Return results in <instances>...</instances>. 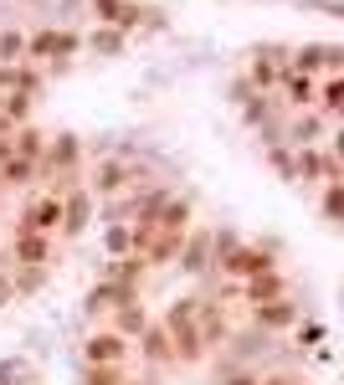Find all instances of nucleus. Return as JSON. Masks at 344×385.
Listing matches in <instances>:
<instances>
[{
	"label": "nucleus",
	"instance_id": "obj_1",
	"mask_svg": "<svg viewBox=\"0 0 344 385\" xmlns=\"http://www.w3.org/2000/svg\"><path fill=\"white\" fill-rule=\"evenodd\" d=\"M118 354H124V350H118L113 334H108V339H92V360H118Z\"/></svg>",
	"mask_w": 344,
	"mask_h": 385
}]
</instances>
